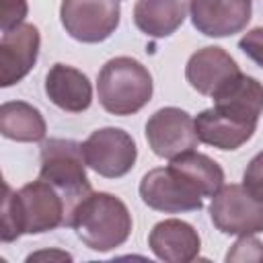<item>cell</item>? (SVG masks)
Here are the masks:
<instances>
[{
  "label": "cell",
  "mask_w": 263,
  "mask_h": 263,
  "mask_svg": "<svg viewBox=\"0 0 263 263\" xmlns=\"http://www.w3.org/2000/svg\"><path fill=\"white\" fill-rule=\"evenodd\" d=\"M68 226V203L64 195L45 179L12 191L4 183L2 199V242H12L21 234H39Z\"/></svg>",
  "instance_id": "1"
},
{
  "label": "cell",
  "mask_w": 263,
  "mask_h": 263,
  "mask_svg": "<svg viewBox=\"0 0 263 263\" xmlns=\"http://www.w3.org/2000/svg\"><path fill=\"white\" fill-rule=\"evenodd\" d=\"M70 228L76 230L78 238L88 249L107 253L129 238L132 214L119 197L105 191H92L74 210Z\"/></svg>",
  "instance_id": "2"
},
{
  "label": "cell",
  "mask_w": 263,
  "mask_h": 263,
  "mask_svg": "<svg viewBox=\"0 0 263 263\" xmlns=\"http://www.w3.org/2000/svg\"><path fill=\"white\" fill-rule=\"evenodd\" d=\"M101 107L111 115H134L152 97V76L148 68L129 58L119 55L109 60L97 78Z\"/></svg>",
  "instance_id": "3"
},
{
  "label": "cell",
  "mask_w": 263,
  "mask_h": 263,
  "mask_svg": "<svg viewBox=\"0 0 263 263\" xmlns=\"http://www.w3.org/2000/svg\"><path fill=\"white\" fill-rule=\"evenodd\" d=\"M39 179L51 183L68 203V226L78 203L92 193L86 177V160L82 144L74 140L51 138L41 144V168Z\"/></svg>",
  "instance_id": "4"
},
{
  "label": "cell",
  "mask_w": 263,
  "mask_h": 263,
  "mask_svg": "<svg viewBox=\"0 0 263 263\" xmlns=\"http://www.w3.org/2000/svg\"><path fill=\"white\" fill-rule=\"evenodd\" d=\"M210 218L224 234L251 236L263 232V201L245 185H222L212 197Z\"/></svg>",
  "instance_id": "5"
},
{
  "label": "cell",
  "mask_w": 263,
  "mask_h": 263,
  "mask_svg": "<svg viewBox=\"0 0 263 263\" xmlns=\"http://www.w3.org/2000/svg\"><path fill=\"white\" fill-rule=\"evenodd\" d=\"M142 201L164 214L199 212L203 208V195L171 164L148 171L140 181Z\"/></svg>",
  "instance_id": "6"
},
{
  "label": "cell",
  "mask_w": 263,
  "mask_h": 263,
  "mask_svg": "<svg viewBox=\"0 0 263 263\" xmlns=\"http://www.w3.org/2000/svg\"><path fill=\"white\" fill-rule=\"evenodd\" d=\"M119 0H62L60 21L66 33L82 43L111 37L119 25Z\"/></svg>",
  "instance_id": "7"
},
{
  "label": "cell",
  "mask_w": 263,
  "mask_h": 263,
  "mask_svg": "<svg viewBox=\"0 0 263 263\" xmlns=\"http://www.w3.org/2000/svg\"><path fill=\"white\" fill-rule=\"evenodd\" d=\"M82 154L86 166L107 179H119L127 175L138 158L134 138L119 127L95 129L82 142Z\"/></svg>",
  "instance_id": "8"
},
{
  "label": "cell",
  "mask_w": 263,
  "mask_h": 263,
  "mask_svg": "<svg viewBox=\"0 0 263 263\" xmlns=\"http://www.w3.org/2000/svg\"><path fill=\"white\" fill-rule=\"evenodd\" d=\"M146 140L156 156L168 160L195 150L199 142L195 119L179 107H164L152 113L146 121Z\"/></svg>",
  "instance_id": "9"
},
{
  "label": "cell",
  "mask_w": 263,
  "mask_h": 263,
  "mask_svg": "<svg viewBox=\"0 0 263 263\" xmlns=\"http://www.w3.org/2000/svg\"><path fill=\"white\" fill-rule=\"evenodd\" d=\"M39 29L29 23L4 31L0 39V86L21 82L37 62L39 55Z\"/></svg>",
  "instance_id": "10"
},
{
  "label": "cell",
  "mask_w": 263,
  "mask_h": 263,
  "mask_svg": "<svg viewBox=\"0 0 263 263\" xmlns=\"http://www.w3.org/2000/svg\"><path fill=\"white\" fill-rule=\"evenodd\" d=\"M251 0H191L193 27L208 37H230L251 21Z\"/></svg>",
  "instance_id": "11"
},
{
  "label": "cell",
  "mask_w": 263,
  "mask_h": 263,
  "mask_svg": "<svg viewBox=\"0 0 263 263\" xmlns=\"http://www.w3.org/2000/svg\"><path fill=\"white\" fill-rule=\"evenodd\" d=\"M236 74H240V70L234 58L226 49L216 45L197 49L185 66L187 82L205 97H214Z\"/></svg>",
  "instance_id": "12"
},
{
  "label": "cell",
  "mask_w": 263,
  "mask_h": 263,
  "mask_svg": "<svg viewBox=\"0 0 263 263\" xmlns=\"http://www.w3.org/2000/svg\"><path fill=\"white\" fill-rule=\"evenodd\" d=\"M152 253L166 263H189L199 255V234L197 230L177 218L162 220L154 224L148 236Z\"/></svg>",
  "instance_id": "13"
},
{
  "label": "cell",
  "mask_w": 263,
  "mask_h": 263,
  "mask_svg": "<svg viewBox=\"0 0 263 263\" xmlns=\"http://www.w3.org/2000/svg\"><path fill=\"white\" fill-rule=\"evenodd\" d=\"M45 95L55 107L68 113H82L92 103V86L86 74L66 64H53L49 68L45 76Z\"/></svg>",
  "instance_id": "14"
},
{
  "label": "cell",
  "mask_w": 263,
  "mask_h": 263,
  "mask_svg": "<svg viewBox=\"0 0 263 263\" xmlns=\"http://www.w3.org/2000/svg\"><path fill=\"white\" fill-rule=\"evenodd\" d=\"M255 129H257L255 123L232 117L216 107L205 109L195 117V132H197L199 142L220 148V150L240 148L253 138Z\"/></svg>",
  "instance_id": "15"
},
{
  "label": "cell",
  "mask_w": 263,
  "mask_h": 263,
  "mask_svg": "<svg viewBox=\"0 0 263 263\" xmlns=\"http://www.w3.org/2000/svg\"><path fill=\"white\" fill-rule=\"evenodd\" d=\"M212 99L216 109L255 125L263 113V86L257 78L242 72L226 82Z\"/></svg>",
  "instance_id": "16"
},
{
  "label": "cell",
  "mask_w": 263,
  "mask_h": 263,
  "mask_svg": "<svg viewBox=\"0 0 263 263\" xmlns=\"http://www.w3.org/2000/svg\"><path fill=\"white\" fill-rule=\"evenodd\" d=\"M191 0H138L134 23L148 37H168L185 21Z\"/></svg>",
  "instance_id": "17"
},
{
  "label": "cell",
  "mask_w": 263,
  "mask_h": 263,
  "mask_svg": "<svg viewBox=\"0 0 263 263\" xmlns=\"http://www.w3.org/2000/svg\"><path fill=\"white\" fill-rule=\"evenodd\" d=\"M47 125L41 111L25 101H8L0 107V134L16 142H39Z\"/></svg>",
  "instance_id": "18"
},
{
  "label": "cell",
  "mask_w": 263,
  "mask_h": 263,
  "mask_svg": "<svg viewBox=\"0 0 263 263\" xmlns=\"http://www.w3.org/2000/svg\"><path fill=\"white\" fill-rule=\"evenodd\" d=\"M171 166L179 171L187 181H191L203 197H214V193L224 185L222 166L201 152L189 150L185 154H179L171 158Z\"/></svg>",
  "instance_id": "19"
},
{
  "label": "cell",
  "mask_w": 263,
  "mask_h": 263,
  "mask_svg": "<svg viewBox=\"0 0 263 263\" xmlns=\"http://www.w3.org/2000/svg\"><path fill=\"white\" fill-rule=\"evenodd\" d=\"M263 259V242L251 236H240L234 242L232 251L226 255V261H261Z\"/></svg>",
  "instance_id": "20"
},
{
  "label": "cell",
  "mask_w": 263,
  "mask_h": 263,
  "mask_svg": "<svg viewBox=\"0 0 263 263\" xmlns=\"http://www.w3.org/2000/svg\"><path fill=\"white\" fill-rule=\"evenodd\" d=\"M242 185L257 197L263 201V152L255 154L251 158V162L245 168L242 175Z\"/></svg>",
  "instance_id": "21"
},
{
  "label": "cell",
  "mask_w": 263,
  "mask_h": 263,
  "mask_svg": "<svg viewBox=\"0 0 263 263\" xmlns=\"http://www.w3.org/2000/svg\"><path fill=\"white\" fill-rule=\"evenodd\" d=\"M25 16H27V2L25 0H2V8H0L2 33L18 27Z\"/></svg>",
  "instance_id": "22"
},
{
  "label": "cell",
  "mask_w": 263,
  "mask_h": 263,
  "mask_svg": "<svg viewBox=\"0 0 263 263\" xmlns=\"http://www.w3.org/2000/svg\"><path fill=\"white\" fill-rule=\"evenodd\" d=\"M238 47L255 62L263 68V27H255L251 31H247L242 35V39L238 41Z\"/></svg>",
  "instance_id": "23"
},
{
  "label": "cell",
  "mask_w": 263,
  "mask_h": 263,
  "mask_svg": "<svg viewBox=\"0 0 263 263\" xmlns=\"http://www.w3.org/2000/svg\"><path fill=\"white\" fill-rule=\"evenodd\" d=\"M41 257H60V259H66V261H70L72 257L68 255V253H47V251H43V253H35V255H31V257H27V261H33V259H41Z\"/></svg>",
  "instance_id": "24"
}]
</instances>
